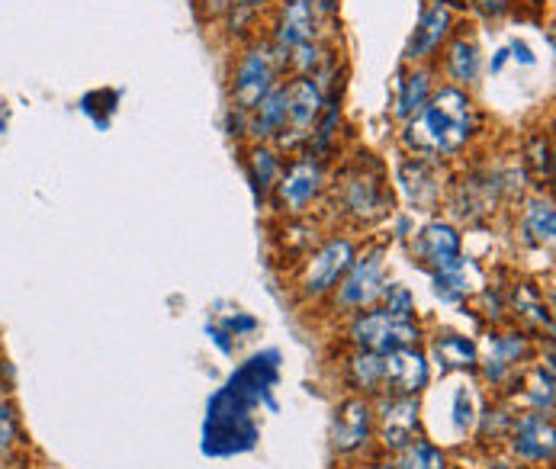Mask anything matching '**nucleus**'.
Masks as SVG:
<instances>
[{
  "instance_id": "1",
  "label": "nucleus",
  "mask_w": 556,
  "mask_h": 469,
  "mask_svg": "<svg viewBox=\"0 0 556 469\" xmlns=\"http://www.w3.org/2000/svg\"><path fill=\"white\" fill-rule=\"evenodd\" d=\"M477 136V106L464 87H434L431 100L405 123L402 145L418 157L460 155Z\"/></svg>"
},
{
  "instance_id": "2",
  "label": "nucleus",
  "mask_w": 556,
  "mask_h": 469,
  "mask_svg": "<svg viewBox=\"0 0 556 469\" xmlns=\"http://www.w3.org/2000/svg\"><path fill=\"white\" fill-rule=\"evenodd\" d=\"M387 287H390L387 248L374 244V248L354 254V264L348 267V274L341 277V283L331 293V309L341 315H354L370 309V306H380Z\"/></svg>"
},
{
  "instance_id": "3",
  "label": "nucleus",
  "mask_w": 556,
  "mask_h": 469,
  "mask_svg": "<svg viewBox=\"0 0 556 469\" xmlns=\"http://www.w3.org/2000/svg\"><path fill=\"white\" fill-rule=\"evenodd\" d=\"M348 341L354 351H374V354H390L399 347H418L421 344V328L415 318H396L383 306H370L364 313L351 315L348 321Z\"/></svg>"
},
{
  "instance_id": "4",
  "label": "nucleus",
  "mask_w": 556,
  "mask_h": 469,
  "mask_svg": "<svg viewBox=\"0 0 556 469\" xmlns=\"http://www.w3.org/2000/svg\"><path fill=\"white\" fill-rule=\"evenodd\" d=\"M357 244L344 234H331L318 244L316 251L306 257L303 270H300V293L306 300H325L334 293V287L341 283V277L348 274V267L354 264Z\"/></svg>"
},
{
  "instance_id": "5",
  "label": "nucleus",
  "mask_w": 556,
  "mask_h": 469,
  "mask_svg": "<svg viewBox=\"0 0 556 469\" xmlns=\"http://www.w3.org/2000/svg\"><path fill=\"white\" fill-rule=\"evenodd\" d=\"M325 87L316 78H293L287 80V129L277 139L280 152H296L306 149L318 126V116L325 110Z\"/></svg>"
},
{
  "instance_id": "6",
  "label": "nucleus",
  "mask_w": 556,
  "mask_h": 469,
  "mask_svg": "<svg viewBox=\"0 0 556 469\" xmlns=\"http://www.w3.org/2000/svg\"><path fill=\"white\" fill-rule=\"evenodd\" d=\"M280 62L270 49V42H254L251 49H244L236 62V75H232V100L239 110H254L277 84H280Z\"/></svg>"
},
{
  "instance_id": "7",
  "label": "nucleus",
  "mask_w": 556,
  "mask_h": 469,
  "mask_svg": "<svg viewBox=\"0 0 556 469\" xmlns=\"http://www.w3.org/2000/svg\"><path fill=\"white\" fill-rule=\"evenodd\" d=\"M505 441H508L511 457L518 464H525V467H547V464H554V415L531 411V408L528 411H518Z\"/></svg>"
},
{
  "instance_id": "8",
  "label": "nucleus",
  "mask_w": 556,
  "mask_h": 469,
  "mask_svg": "<svg viewBox=\"0 0 556 469\" xmlns=\"http://www.w3.org/2000/svg\"><path fill=\"white\" fill-rule=\"evenodd\" d=\"M341 203L344 210L357 219V223H377L390 213V190H387V180H383V170L380 164H361L357 170H351L344 177V187H341Z\"/></svg>"
},
{
  "instance_id": "9",
  "label": "nucleus",
  "mask_w": 556,
  "mask_h": 469,
  "mask_svg": "<svg viewBox=\"0 0 556 469\" xmlns=\"http://www.w3.org/2000/svg\"><path fill=\"white\" fill-rule=\"evenodd\" d=\"M374 418H377V441H380V447L387 454H396L408 441L418 438V421H421L418 395L380 392L377 402H374Z\"/></svg>"
},
{
  "instance_id": "10",
  "label": "nucleus",
  "mask_w": 556,
  "mask_h": 469,
  "mask_svg": "<svg viewBox=\"0 0 556 469\" xmlns=\"http://www.w3.org/2000/svg\"><path fill=\"white\" fill-rule=\"evenodd\" d=\"M325 190V167L316 155L296 157L283 174L280 180L274 183V197H277V206L280 213L287 216H303L309 213V206H316V200Z\"/></svg>"
},
{
  "instance_id": "11",
  "label": "nucleus",
  "mask_w": 556,
  "mask_h": 469,
  "mask_svg": "<svg viewBox=\"0 0 556 469\" xmlns=\"http://www.w3.org/2000/svg\"><path fill=\"white\" fill-rule=\"evenodd\" d=\"M377 441V418H374V402L364 395H351L338 405L334 424H331V444L338 454H364Z\"/></svg>"
},
{
  "instance_id": "12",
  "label": "nucleus",
  "mask_w": 556,
  "mask_h": 469,
  "mask_svg": "<svg viewBox=\"0 0 556 469\" xmlns=\"http://www.w3.org/2000/svg\"><path fill=\"white\" fill-rule=\"evenodd\" d=\"M531 357V338L525 331H495L485 341V357H479V377L489 386H505L518 377V367Z\"/></svg>"
},
{
  "instance_id": "13",
  "label": "nucleus",
  "mask_w": 556,
  "mask_h": 469,
  "mask_svg": "<svg viewBox=\"0 0 556 469\" xmlns=\"http://www.w3.org/2000/svg\"><path fill=\"white\" fill-rule=\"evenodd\" d=\"M412 257L425 267V270H441V267H447L451 261H457L460 254H464V238L460 232L451 226V223H444V219H434V223H428V226H421L418 232H412Z\"/></svg>"
},
{
  "instance_id": "14",
  "label": "nucleus",
  "mask_w": 556,
  "mask_h": 469,
  "mask_svg": "<svg viewBox=\"0 0 556 469\" xmlns=\"http://www.w3.org/2000/svg\"><path fill=\"white\" fill-rule=\"evenodd\" d=\"M431 380V360L421 347H399L383 354V392L418 395Z\"/></svg>"
},
{
  "instance_id": "15",
  "label": "nucleus",
  "mask_w": 556,
  "mask_h": 469,
  "mask_svg": "<svg viewBox=\"0 0 556 469\" xmlns=\"http://www.w3.org/2000/svg\"><path fill=\"white\" fill-rule=\"evenodd\" d=\"M451 26H454V13L447 7V0H431L428 10L421 13L415 33H412V42L405 49V59L412 65H425L438 55V49L447 42L451 36Z\"/></svg>"
},
{
  "instance_id": "16",
  "label": "nucleus",
  "mask_w": 556,
  "mask_h": 469,
  "mask_svg": "<svg viewBox=\"0 0 556 469\" xmlns=\"http://www.w3.org/2000/svg\"><path fill=\"white\" fill-rule=\"evenodd\" d=\"M399 187H402V193L408 197L412 206H418V210L438 206L441 190H444V183H441V161L418 155L402 161L399 164Z\"/></svg>"
},
{
  "instance_id": "17",
  "label": "nucleus",
  "mask_w": 556,
  "mask_h": 469,
  "mask_svg": "<svg viewBox=\"0 0 556 469\" xmlns=\"http://www.w3.org/2000/svg\"><path fill=\"white\" fill-rule=\"evenodd\" d=\"M431 287L444 306H464L473 293L482 290V274L470 257L460 254L457 261H451L447 267L431 274Z\"/></svg>"
},
{
  "instance_id": "18",
  "label": "nucleus",
  "mask_w": 556,
  "mask_h": 469,
  "mask_svg": "<svg viewBox=\"0 0 556 469\" xmlns=\"http://www.w3.org/2000/svg\"><path fill=\"white\" fill-rule=\"evenodd\" d=\"M287 80H280L254 110H248V136L254 142H277L287 129Z\"/></svg>"
},
{
  "instance_id": "19",
  "label": "nucleus",
  "mask_w": 556,
  "mask_h": 469,
  "mask_svg": "<svg viewBox=\"0 0 556 469\" xmlns=\"http://www.w3.org/2000/svg\"><path fill=\"white\" fill-rule=\"evenodd\" d=\"M444 72L454 87H470L482 75V52L473 39L467 36H454L444 49Z\"/></svg>"
},
{
  "instance_id": "20",
  "label": "nucleus",
  "mask_w": 556,
  "mask_h": 469,
  "mask_svg": "<svg viewBox=\"0 0 556 469\" xmlns=\"http://www.w3.org/2000/svg\"><path fill=\"white\" fill-rule=\"evenodd\" d=\"M434 72L431 68H425V65H415L412 72H405L402 78H399L396 87V119L402 123H408L428 100H431V93H434Z\"/></svg>"
},
{
  "instance_id": "21",
  "label": "nucleus",
  "mask_w": 556,
  "mask_h": 469,
  "mask_svg": "<svg viewBox=\"0 0 556 469\" xmlns=\"http://www.w3.org/2000/svg\"><path fill=\"white\" fill-rule=\"evenodd\" d=\"M344 380L354 390V395L377 398L383 392V354L354 351L344 364Z\"/></svg>"
},
{
  "instance_id": "22",
  "label": "nucleus",
  "mask_w": 556,
  "mask_h": 469,
  "mask_svg": "<svg viewBox=\"0 0 556 469\" xmlns=\"http://www.w3.org/2000/svg\"><path fill=\"white\" fill-rule=\"evenodd\" d=\"M518 229H521L525 244H534V248H544V244H547V248H551L556 234L554 200H551V197H534V200H528L525 210H521Z\"/></svg>"
},
{
  "instance_id": "23",
  "label": "nucleus",
  "mask_w": 556,
  "mask_h": 469,
  "mask_svg": "<svg viewBox=\"0 0 556 469\" xmlns=\"http://www.w3.org/2000/svg\"><path fill=\"white\" fill-rule=\"evenodd\" d=\"M431 354L441 367V373L447 370H464V373H473L479 364V347L473 338L467 334H438L434 344H431Z\"/></svg>"
},
{
  "instance_id": "24",
  "label": "nucleus",
  "mask_w": 556,
  "mask_h": 469,
  "mask_svg": "<svg viewBox=\"0 0 556 469\" xmlns=\"http://www.w3.org/2000/svg\"><path fill=\"white\" fill-rule=\"evenodd\" d=\"M280 174H283L280 149H270L267 142H257L251 149V155H248V177H251V187H254L257 200H264L274 190Z\"/></svg>"
},
{
  "instance_id": "25",
  "label": "nucleus",
  "mask_w": 556,
  "mask_h": 469,
  "mask_svg": "<svg viewBox=\"0 0 556 469\" xmlns=\"http://www.w3.org/2000/svg\"><path fill=\"white\" fill-rule=\"evenodd\" d=\"M521 398L528 402L531 411H544L554 415V354H547V360H541L531 377L525 380Z\"/></svg>"
},
{
  "instance_id": "26",
  "label": "nucleus",
  "mask_w": 556,
  "mask_h": 469,
  "mask_svg": "<svg viewBox=\"0 0 556 469\" xmlns=\"http://www.w3.org/2000/svg\"><path fill=\"white\" fill-rule=\"evenodd\" d=\"M390 469H447V454L418 434L415 441H408L402 451L393 454Z\"/></svg>"
},
{
  "instance_id": "27",
  "label": "nucleus",
  "mask_w": 556,
  "mask_h": 469,
  "mask_svg": "<svg viewBox=\"0 0 556 469\" xmlns=\"http://www.w3.org/2000/svg\"><path fill=\"white\" fill-rule=\"evenodd\" d=\"M511 309L521 321H531L534 328H547L551 331V306L541 300V293L531 283H518L511 290Z\"/></svg>"
},
{
  "instance_id": "28",
  "label": "nucleus",
  "mask_w": 556,
  "mask_h": 469,
  "mask_svg": "<svg viewBox=\"0 0 556 469\" xmlns=\"http://www.w3.org/2000/svg\"><path fill=\"white\" fill-rule=\"evenodd\" d=\"M23 444V421L10 395L0 392V464H10L16 447Z\"/></svg>"
},
{
  "instance_id": "29",
  "label": "nucleus",
  "mask_w": 556,
  "mask_h": 469,
  "mask_svg": "<svg viewBox=\"0 0 556 469\" xmlns=\"http://www.w3.org/2000/svg\"><path fill=\"white\" fill-rule=\"evenodd\" d=\"M511 421H515V411H508V408H502V405L485 408L482 415H477L479 438H482V441L492 438V444H495V441H505L508 431H511Z\"/></svg>"
},
{
  "instance_id": "30",
  "label": "nucleus",
  "mask_w": 556,
  "mask_h": 469,
  "mask_svg": "<svg viewBox=\"0 0 556 469\" xmlns=\"http://www.w3.org/2000/svg\"><path fill=\"white\" fill-rule=\"evenodd\" d=\"M528 170L534 180H551L554 177V149L547 136H534L531 149H528Z\"/></svg>"
},
{
  "instance_id": "31",
  "label": "nucleus",
  "mask_w": 556,
  "mask_h": 469,
  "mask_svg": "<svg viewBox=\"0 0 556 469\" xmlns=\"http://www.w3.org/2000/svg\"><path fill=\"white\" fill-rule=\"evenodd\" d=\"M380 306L390 315H396V318H415V296H412V290L402 287V283H390V287H387Z\"/></svg>"
},
{
  "instance_id": "32",
  "label": "nucleus",
  "mask_w": 556,
  "mask_h": 469,
  "mask_svg": "<svg viewBox=\"0 0 556 469\" xmlns=\"http://www.w3.org/2000/svg\"><path fill=\"white\" fill-rule=\"evenodd\" d=\"M454 428L460 434L477 428V405H473V392L467 386H457V392H454Z\"/></svg>"
},
{
  "instance_id": "33",
  "label": "nucleus",
  "mask_w": 556,
  "mask_h": 469,
  "mask_svg": "<svg viewBox=\"0 0 556 469\" xmlns=\"http://www.w3.org/2000/svg\"><path fill=\"white\" fill-rule=\"evenodd\" d=\"M257 328V321L254 318H248V315H236V318H226V331L229 334H248V331H254Z\"/></svg>"
},
{
  "instance_id": "34",
  "label": "nucleus",
  "mask_w": 556,
  "mask_h": 469,
  "mask_svg": "<svg viewBox=\"0 0 556 469\" xmlns=\"http://www.w3.org/2000/svg\"><path fill=\"white\" fill-rule=\"evenodd\" d=\"M508 59H515V62H521V65H534V62H538V59H534V52H531L525 42H518V39L511 42V49H508Z\"/></svg>"
},
{
  "instance_id": "35",
  "label": "nucleus",
  "mask_w": 556,
  "mask_h": 469,
  "mask_svg": "<svg viewBox=\"0 0 556 469\" xmlns=\"http://www.w3.org/2000/svg\"><path fill=\"white\" fill-rule=\"evenodd\" d=\"M210 334H213V341L219 344V351H223V354H232V341H229L232 334H229L226 328H210Z\"/></svg>"
},
{
  "instance_id": "36",
  "label": "nucleus",
  "mask_w": 556,
  "mask_h": 469,
  "mask_svg": "<svg viewBox=\"0 0 556 469\" xmlns=\"http://www.w3.org/2000/svg\"><path fill=\"white\" fill-rule=\"evenodd\" d=\"M505 62H508V49L495 52V59H492V72H502V68H505Z\"/></svg>"
},
{
  "instance_id": "37",
  "label": "nucleus",
  "mask_w": 556,
  "mask_h": 469,
  "mask_svg": "<svg viewBox=\"0 0 556 469\" xmlns=\"http://www.w3.org/2000/svg\"><path fill=\"white\" fill-rule=\"evenodd\" d=\"M492 469H528V467H511V464H495Z\"/></svg>"
},
{
  "instance_id": "38",
  "label": "nucleus",
  "mask_w": 556,
  "mask_h": 469,
  "mask_svg": "<svg viewBox=\"0 0 556 469\" xmlns=\"http://www.w3.org/2000/svg\"><path fill=\"white\" fill-rule=\"evenodd\" d=\"M3 129H7V123H3V116H0V132H3Z\"/></svg>"
},
{
  "instance_id": "39",
  "label": "nucleus",
  "mask_w": 556,
  "mask_h": 469,
  "mask_svg": "<svg viewBox=\"0 0 556 469\" xmlns=\"http://www.w3.org/2000/svg\"><path fill=\"white\" fill-rule=\"evenodd\" d=\"M0 469H7V467H3V464H0Z\"/></svg>"
},
{
  "instance_id": "40",
  "label": "nucleus",
  "mask_w": 556,
  "mask_h": 469,
  "mask_svg": "<svg viewBox=\"0 0 556 469\" xmlns=\"http://www.w3.org/2000/svg\"><path fill=\"white\" fill-rule=\"evenodd\" d=\"M306 3H313V0H306Z\"/></svg>"
}]
</instances>
